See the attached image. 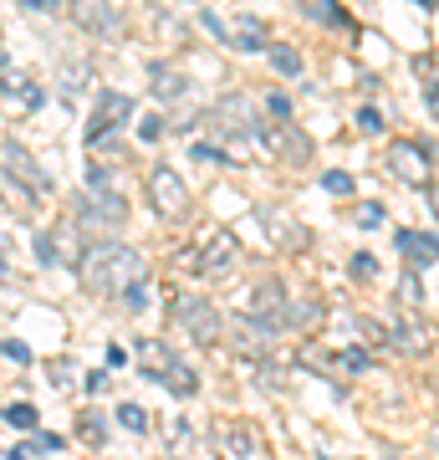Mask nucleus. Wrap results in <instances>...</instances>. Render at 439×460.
Segmentation results:
<instances>
[{"mask_svg":"<svg viewBox=\"0 0 439 460\" xmlns=\"http://www.w3.org/2000/svg\"><path fill=\"white\" fill-rule=\"evenodd\" d=\"M144 277H148V261L133 246H123V241H92L87 256H82V281H87L92 292H118L123 296Z\"/></svg>","mask_w":439,"mask_h":460,"instance_id":"obj_1","label":"nucleus"},{"mask_svg":"<svg viewBox=\"0 0 439 460\" xmlns=\"http://www.w3.org/2000/svg\"><path fill=\"white\" fill-rule=\"evenodd\" d=\"M174 323H180L195 343H215V338H225V317H220V307H215L210 296H199V292H184L174 296Z\"/></svg>","mask_w":439,"mask_h":460,"instance_id":"obj_2","label":"nucleus"},{"mask_svg":"<svg viewBox=\"0 0 439 460\" xmlns=\"http://www.w3.org/2000/svg\"><path fill=\"white\" fill-rule=\"evenodd\" d=\"M5 184H21L26 199H47L57 190V180L36 164V154L26 144H5Z\"/></svg>","mask_w":439,"mask_h":460,"instance_id":"obj_3","label":"nucleus"},{"mask_svg":"<svg viewBox=\"0 0 439 460\" xmlns=\"http://www.w3.org/2000/svg\"><path fill=\"white\" fill-rule=\"evenodd\" d=\"M123 123H133V98L118 93V87H102L98 98H92V118H87V144H102Z\"/></svg>","mask_w":439,"mask_h":460,"instance_id":"obj_4","label":"nucleus"},{"mask_svg":"<svg viewBox=\"0 0 439 460\" xmlns=\"http://www.w3.org/2000/svg\"><path fill=\"white\" fill-rule=\"evenodd\" d=\"M148 195H154V210H159L163 220L189 215V190H184V180L174 174V164H154L148 169Z\"/></svg>","mask_w":439,"mask_h":460,"instance_id":"obj_5","label":"nucleus"},{"mask_svg":"<svg viewBox=\"0 0 439 460\" xmlns=\"http://www.w3.org/2000/svg\"><path fill=\"white\" fill-rule=\"evenodd\" d=\"M383 164H389V174H399L404 184H429V169H435V148L399 138V144H389Z\"/></svg>","mask_w":439,"mask_h":460,"instance_id":"obj_6","label":"nucleus"},{"mask_svg":"<svg viewBox=\"0 0 439 460\" xmlns=\"http://www.w3.org/2000/svg\"><path fill=\"white\" fill-rule=\"evenodd\" d=\"M82 220L92 226V235H98V230H123L128 199L118 195V190H87V195H82Z\"/></svg>","mask_w":439,"mask_h":460,"instance_id":"obj_7","label":"nucleus"},{"mask_svg":"<svg viewBox=\"0 0 439 460\" xmlns=\"http://www.w3.org/2000/svg\"><path fill=\"white\" fill-rule=\"evenodd\" d=\"M230 261H235V235L220 226V230H205L199 256L189 266H195V271H205V277H220V271H230Z\"/></svg>","mask_w":439,"mask_h":460,"instance_id":"obj_8","label":"nucleus"},{"mask_svg":"<svg viewBox=\"0 0 439 460\" xmlns=\"http://www.w3.org/2000/svg\"><path fill=\"white\" fill-rule=\"evenodd\" d=\"M271 338H277V328L260 323V317H250V313H241L235 323H230V348L245 353V358H260V353L271 348Z\"/></svg>","mask_w":439,"mask_h":460,"instance_id":"obj_9","label":"nucleus"},{"mask_svg":"<svg viewBox=\"0 0 439 460\" xmlns=\"http://www.w3.org/2000/svg\"><path fill=\"white\" fill-rule=\"evenodd\" d=\"M72 21H77L87 36H123V5H92V0H77V5H72Z\"/></svg>","mask_w":439,"mask_h":460,"instance_id":"obj_10","label":"nucleus"},{"mask_svg":"<svg viewBox=\"0 0 439 460\" xmlns=\"http://www.w3.org/2000/svg\"><path fill=\"white\" fill-rule=\"evenodd\" d=\"M0 98H5V108H11V113L26 118V113H36V108H41V98H47V93H41L26 72H11V77L0 83Z\"/></svg>","mask_w":439,"mask_h":460,"instance_id":"obj_11","label":"nucleus"},{"mask_svg":"<svg viewBox=\"0 0 439 460\" xmlns=\"http://www.w3.org/2000/svg\"><path fill=\"white\" fill-rule=\"evenodd\" d=\"M260 144L277 148L281 159H296V164H307V159H312V138H302V133L286 128V123H277V128H260Z\"/></svg>","mask_w":439,"mask_h":460,"instance_id":"obj_12","label":"nucleus"},{"mask_svg":"<svg viewBox=\"0 0 439 460\" xmlns=\"http://www.w3.org/2000/svg\"><path fill=\"white\" fill-rule=\"evenodd\" d=\"M133 353H138V363H144L148 378H163L174 363H180V358H174V348L163 343V338H138V348H133Z\"/></svg>","mask_w":439,"mask_h":460,"instance_id":"obj_13","label":"nucleus"},{"mask_svg":"<svg viewBox=\"0 0 439 460\" xmlns=\"http://www.w3.org/2000/svg\"><path fill=\"white\" fill-rule=\"evenodd\" d=\"M399 251L414 266H435V230H399Z\"/></svg>","mask_w":439,"mask_h":460,"instance_id":"obj_14","label":"nucleus"},{"mask_svg":"<svg viewBox=\"0 0 439 460\" xmlns=\"http://www.w3.org/2000/svg\"><path fill=\"white\" fill-rule=\"evenodd\" d=\"M230 47L235 51H266V26H260L256 16H235V26H230Z\"/></svg>","mask_w":439,"mask_h":460,"instance_id":"obj_15","label":"nucleus"},{"mask_svg":"<svg viewBox=\"0 0 439 460\" xmlns=\"http://www.w3.org/2000/svg\"><path fill=\"white\" fill-rule=\"evenodd\" d=\"M266 226H271V235H277V246H281V251H302V246L312 241L307 230L292 226V220H286L281 210H266Z\"/></svg>","mask_w":439,"mask_h":460,"instance_id":"obj_16","label":"nucleus"},{"mask_svg":"<svg viewBox=\"0 0 439 460\" xmlns=\"http://www.w3.org/2000/svg\"><path fill=\"white\" fill-rule=\"evenodd\" d=\"M148 77H154V93H159V102L184 98V77H180L169 62H154V66H148Z\"/></svg>","mask_w":439,"mask_h":460,"instance_id":"obj_17","label":"nucleus"},{"mask_svg":"<svg viewBox=\"0 0 439 460\" xmlns=\"http://www.w3.org/2000/svg\"><path fill=\"white\" fill-rule=\"evenodd\" d=\"M87 83H92V62H66L62 72H57V93H62L66 102L77 98V93H82Z\"/></svg>","mask_w":439,"mask_h":460,"instance_id":"obj_18","label":"nucleus"},{"mask_svg":"<svg viewBox=\"0 0 439 460\" xmlns=\"http://www.w3.org/2000/svg\"><path fill=\"white\" fill-rule=\"evenodd\" d=\"M159 384H169V389H174L180 399H189V394L199 389V378H195V368H189V363H174V368H169V374H163Z\"/></svg>","mask_w":439,"mask_h":460,"instance_id":"obj_19","label":"nucleus"},{"mask_svg":"<svg viewBox=\"0 0 439 460\" xmlns=\"http://www.w3.org/2000/svg\"><path fill=\"white\" fill-rule=\"evenodd\" d=\"M266 51H271V66H277L281 77H296V72H302V51L296 47H281L277 41V47H266Z\"/></svg>","mask_w":439,"mask_h":460,"instance_id":"obj_20","label":"nucleus"},{"mask_svg":"<svg viewBox=\"0 0 439 460\" xmlns=\"http://www.w3.org/2000/svg\"><path fill=\"white\" fill-rule=\"evenodd\" d=\"M302 16H307V21H322V26H347V16H342L332 0H312V5H302Z\"/></svg>","mask_w":439,"mask_h":460,"instance_id":"obj_21","label":"nucleus"},{"mask_svg":"<svg viewBox=\"0 0 439 460\" xmlns=\"http://www.w3.org/2000/svg\"><path fill=\"white\" fill-rule=\"evenodd\" d=\"M118 425H123V429H133V435H144V429H148V410L128 399V404H118Z\"/></svg>","mask_w":439,"mask_h":460,"instance_id":"obj_22","label":"nucleus"},{"mask_svg":"<svg viewBox=\"0 0 439 460\" xmlns=\"http://www.w3.org/2000/svg\"><path fill=\"white\" fill-rule=\"evenodd\" d=\"M225 450H230V456H256L260 445H256V435H250V429H230V435H225Z\"/></svg>","mask_w":439,"mask_h":460,"instance_id":"obj_23","label":"nucleus"},{"mask_svg":"<svg viewBox=\"0 0 439 460\" xmlns=\"http://www.w3.org/2000/svg\"><path fill=\"white\" fill-rule=\"evenodd\" d=\"M5 420H11L16 429H36V425H41V414H36V404H11V410H5Z\"/></svg>","mask_w":439,"mask_h":460,"instance_id":"obj_24","label":"nucleus"},{"mask_svg":"<svg viewBox=\"0 0 439 460\" xmlns=\"http://www.w3.org/2000/svg\"><path fill=\"white\" fill-rule=\"evenodd\" d=\"M163 133H169V123H163V118H159V113H148V118H144V123H138V138H144V144H159Z\"/></svg>","mask_w":439,"mask_h":460,"instance_id":"obj_25","label":"nucleus"},{"mask_svg":"<svg viewBox=\"0 0 439 460\" xmlns=\"http://www.w3.org/2000/svg\"><path fill=\"white\" fill-rule=\"evenodd\" d=\"M338 363H342V368H353V374H368V368H373V353H363V348H347Z\"/></svg>","mask_w":439,"mask_h":460,"instance_id":"obj_26","label":"nucleus"},{"mask_svg":"<svg viewBox=\"0 0 439 460\" xmlns=\"http://www.w3.org/2000/svg\"><path fill=\"white\" fill-rule=\"evenodd\" d=\"M353 220H358L363 230H378L389 215H383V205H358V215H353Z\"/></svg>","mask_w":439,"mask_h":460,"instance_id":"obj_27","label":"nucleus"},{"mask_svg":"<svg viewBox=\"0 0 439 460\" xmlns=\"http://www.w3.org/2000/svg\"><path fill=\"white\" fill-rule=\"evenodd\" d=\"M358 128L363 133H383V113H378L373 102H363V108H358Z\"/></svg>","mask_w":439,"mask_h":460,"instance_id":"obj_28","label":"nucleus"},{"mask_svg":"<svg viewBox=\"0 0 439 460\" xmlns=\"http://www.w3.org/2000/svg\"><path fill=\"white\" fill-rule=\"evenodd\" d=\"M399 296H404L408 307H414V302H424V281L414 277V271H404V281H399Z\"/></svg>","mask_w":439,"mask_h":460,"instance_id":"obj_29","label":"nucleus"},{"mask_svg":"<svg viewBox=\"0 0 439 460\" xmlns=\"http://www.w3.org/2000/svg\"><path fill=\"white\" fill-rule=\"evenodd\" d=\"M36 261H41V266L62 261V251H57V241H51V235H36Z\"/></svg>","mask_w":439,"mask_h":460,"instance_id":"obj_30","label":"nucleus"},{"mask_svg":"<svg viewBox=\"0 0 439 460\" xmlns=\"http://www.w3.org/2000/svg\"><path fill=\"white\" fill-rule=\"evenodd\" d=\"M0 353H5L11 363H31V348L21 343V338H0Z\"/></svg>","mask_w":439,"mask_h":460,"instance_id":"obj_31","label":"nucleus"},{"mask_svg":"<svg viewBox=\"0 0 439 460\" xmlns=\"http://www.w3.org/2000/svg\"><path fill=\"white\" fill-rule=\"evenodd\" d=\"M322 184L332 190V195H353V174H342V169H332V174H322Z\"/></svg>","mask_w":439,"mask_h":460,"instance_id":"obj_32","label":"nucleus"},{"mask_svg":"<svg viewBox=\"0 0 439 460\" xmlns=\"http://www.w3.org/2000/svg\"><path fill=\"white\" fill-rule=\"evenodd\" d=\"M347 271H353V277H363V281H368V277H378V261H373V256H368V251H358V256H353V266H347Z\"/></svg>","mask_w":439,"mask_h":460,"instance_id":"obj_33","label":"nucleus"},{"mask_svg":"<svg viewBox=\"0 0 439 460\" xmlns=\"http://www.w3.org/2000/svg\"><path fill=\"white\" fill-rule=\"evenodd\" d=\"M123 307H128V313H144V307H148V287H144V281L123 292Z\"/></svg>","mask_w":439,"mask_h":460,"instance_id":"obj_34","label":"nucleus"},{"mask_svg":"<svg viewBox=\"0 0 439 460\" xmlns=\"http://www.w3.org/2000/svg\"><path fill=\"white\" fill-rule=\"evenodd\" d=\"M36 450H41V456H62V450H66V440L47 429V435H36Z\"/></svg>","mask_w":439,"mask_h":460,"instance_id":"obj_35","label":"nucleus"},{"mask_svg":"<svg viewBox=\"0 0 439 460\" xmlns=\"http://www.w3.org/2000/svg\"><path fill=\"white\" fill-rule=\"evenodd\" d=\"M266 113L271 118H292V98H286V93H271V98H266Z\"/></svg>","mask_w":439,"mask_h":460,"instance_id":"obj_36","label":"nucleus"},{"mask_svg":"<svg viewBox=\"0 0 439 460\" xmlns=\"http://www.w3.org/2000/svg\"><path fill=\"white\" fill-rule=\"evenodd\" d=\"M102 435H108V425H102L98 414H87V420H82V440H92V445H98Z\"/></svg>","mask_w":439,"mask_h":460,"instance_id":"obj_37","label":"nucleus"},{"mask_svg":"<svg viewBox=\"0 0 439 460\" xmlns=\"http://www.w3.org/2000/svg\"><path fill=\"white\" fill-rule=\"evenodd\" d=\"M108 389V374H87V394H102Z\"/></svg>","mask_w":439,"mask_h":460,"instance_id":"obj_38","label":"nucleus"},{"mask_svg":"<svg viewBox=\"0 0 439 460\" xmlns=\"http://www.w3.org/2000/svg\"><path fill=\"white\" fill-rule=\"evenodd\" d=\"M195 159L199 164H210V159H220V154H215V144H195Z\"/></svg>","mask_w":439,"mask_h":460,"instance_id":"obj_39","label":"nucleus"},{"mask_svg":"<svg viewBox=\"0 0 439 460\" xmlns=\"http://www.w3.org/2000/svg\"><path fill=\"white\" fill-rule=\"evenodd\" d=\"M26 456H31L26 445H11V450H0V460H26Z\"/></svg>","mask_w":439,"mask_h":460,"instance_id":"obj_40","label":"nucleus"},{"mask_svg":"<svg viewBox=\"0 0 439 460\" xmlns=\"http://www.w3.org/2000/svg\"><path fill=\"white\" fill-rule=\"evenodd\" d=\"M0 281H5V266H0Z\"/></svg>","mask_w":439,"mask_h":460,"instance_id":"obj_41","label":"nucleus"},{"mask_svg":"<svg viewBox=\"0 0 439 460\" xmlns=\"http://www.w3.org/2000/svg\"><path fill=\"white\" fill-rule=\"evenodd\" d=\"M0 66H5V51H0Z\"/></svg>","mask_w":439,"mask_h":460,"instance_id":"obj_42","label":"nucleus"}]
</instances>
